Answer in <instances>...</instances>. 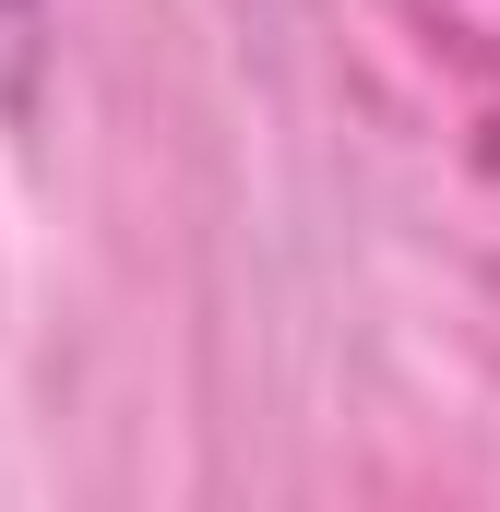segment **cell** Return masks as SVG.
<instances>
[{
  "mask_svg": "<svg viewBox=\"0 0 500 512\" xmlns=\"http://www.w3.org/2000/svg\"><path fill=\"white\" fill-rule=\"evenodd\" d=\"M0 12H12V0H0Z\"/></svg>",
  "mask_w": 500,
  "mask_h": 512,
  "instance_id": "obj_1",
  "label": "cell"
}]
</instances>
